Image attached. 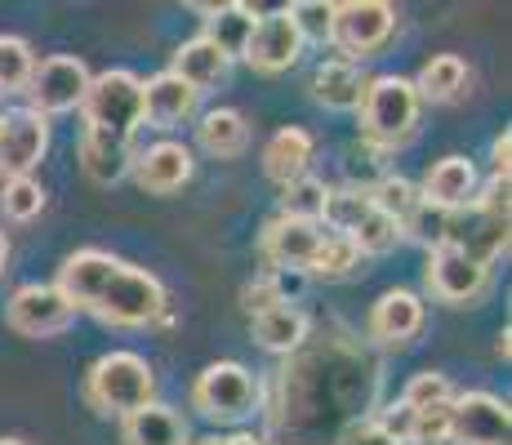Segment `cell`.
<instances>
[{"label":"cell","instance_id":"d590c367","mask_svg":"<svg viewBox=\"0 0 512 445\" xmlns=\"http://www.w3.org/2000/svg\"><path fill=\"white\" fill-rule=\"evenodd\" d=\"M446 401H455V388H450V379L437 370L410 374L406 392H401V405H406V410H428V405H446Z\"/></svg>","mask_w":512,"mask_h":445},{"label":"cell","instance_id":"ac0fdd59","mask_svg":"<svg viewBox=\"0 0 512 445\" xmlns=\"http://www.w3.org/2000/svg\"><path fill=\"white\" fill-rule=\"evenodd\" d=\"M201 14H205V32L201 36L219 49V54H228V58L245 54L254 27H259V18H263L259 9L241 5V0H228V5H201Z\"/></svg>","mask_w":512,"mask_h":445},{"label":"cell","instance_id":"7402d4cb","mask_svg":"<svg viewBox=\"0 0 512 445\" xmlns=\"http://www.w3.org/2000/svg\"><path fill=\"white\" fill-rule=\"evenodd\" d=\"M183 441H187L183 419L161 401L143 405V410L121 419V445H183Z\"/></svg>","mask_w":512,"mask_h":445},{"label":"cell","instance_id":"5b68a950","mask_svg":"<svg viewBox=\"0 0 512 445\" xmlns=\"http://www.w3.org/2000/svg\"><path fill=\"white\" fill-rule=\"evenodd\" d=\"M259 379L241 361H214L196 374L192 383V410H201L210 423H245L259 410Z\"/></svg>","mask_w":512,"mask_h":445},{"label":"cell","instance_id":"ffe728a7","mask_svg":"<svg viewBox=\"0 0 512 445\" xmlns=\"http://www.w3.org/2000/svg\"><path fill=\"white\" fill-rule=\"evenodd\" d=\"M312 152H317V138H312L303 125H285L263 143V174L272 178V183H294V178L308 174V161Z\"/></svg>","mask_w":512,"mask_h":445},{"label":"cell","instance_id":"3957f363","mask_svg":"<svg viewBox=\"0 0 512 445\" xmlns=\"http://www.w3.org/2000/svg\"><path fill=\"white\" fill-rule=\"evenodd\" d=\"M156 401V374L139 352H107L85 374V405L103 419H125Z\"/></svg>","mask_w":512,"mask_h":445},{"label":"cell","instance_id":"f1b7e54d","mask_svg":"<svg viewBox=\"0 0 512 445\" xmlns=\"http://www.w3.org/2000/svg\"><path fill=\"white\" fill-rule=\"evenodd\" d=\"M326 196H330L326 178L303 174V178H294V183L281 187V214H290V219H303V223H321Z\"/></svg>","mask_w":512,"mask_h":445},{"label":"cell","instance_id":"4316f807","mask_svg":"<svg viewBox=\"0 0 512 445\" xmlns=\"http://www.w3.org/2000/svg\"><path fill=\"white\" fill-rule=\"evenodd\" d=\"M370 210H374L370 205V183H348V187H330L321 219L334 227V236H352L357 232V223L366 219Z\"/></svg>","mask_w":512,"mask_h":445},{"label":"cell","instance_id":"ab89813d","mask_svg":"<svg viewBox=\"0 0 512 445\" xmlns=\"http://www.w3.org/2000/svg\"><path fill=\"white\" fill-rule=\"evenodd\" d=\"M183 445H272L263 432H232V437H187Z\"/></svg>","mask_w":512,"mask_h":445},{"label":"cell","instance_id":"5bb4252c","mask_svg":"<svg viewBox=\"0 0 512 445\" xmlns=\"http://www.w3.org/2000/svg\"><path fill=\"white\" fill-rule=\"evenodd\" d=\"M134 183L152 196H170L179 192L187 178L196 174V161H192V147L187 143H174V138H161L152 143L147 152H134V165H130Z\"/></svg>","mask_w":512,"mask_h":445},{"label":"cell","instance_id":"ee69618b","mask_svg":"<svg viewBox=\"0 0 512 445\" xmlns=\"http://www.w3.org/2000/svg\"><path fill=\"white\" fill-rule=\"evenodd\" d=\"M0 121H5V112H0Z\"/></svg>","mask_w":512,"mask_h":445},{"label":"cell","instance_id":"4dcf8cb0","mask_svg":"<svg viewBox=\"0 0 512 445\" xmlns=\"http://www.w3.org/2000/svg\"><path fill=\"white\" fill-rule=\"evenodd\" d=\"M0 214L5 223H32L45 214V187L36 178H9L0 183Z\"/></svg>","mask_w":512,"mask_h":445},{"label":"cell","instance_id":"f546056e","mask_svg":"<svg viewBox=\"0 0 512 445\" xmlns=\"http://www.w3.org/2000/svg\"><path fill=\"white\" fill-rule=\"evenodd\" d=\"M370 205L379 214H388L392 223H406L419 205V187L406 174H383L379 183H370Z\"/></svg>","mask_w":512,"mask_h":445},{"label":"cell","instance_id":"277c9868","mask_svg":"<svg viewBox=\"0 0 512 445\" xmlns=\"http://www.w3.org/2000/svg\"><path fill=\"white\" fill-rule=\"evenodd\" d=\"M81 116L85 130L134 147V134L143 130V81L134 72H125V67L90 76V89L81 98Z\"/></svg>","mask_w":512,"mask_h":445},{"label":"cell","instance_id":"9a60e30c","mask_svg":"<svg viewBox=\"0 0 512 445\" xmlns=\"http://www.w3.org/2000/svg\"><path fill=\"white\" fill-rule=\"evenodd\" d=\"M196 107H201V94L174 72H156L143 81V125L152 130H179L196 116Z\"/></svg>","mask_w":512,"mask_h":445},{"label":"cell","instance_id":"7bdbcfd3","mask_svg":"<svg viewBox=\"0 0 512 445\" xmlns=\"http://www.w3.org/2000/svg\"><path fill=\"white\" fill-rule=\"evenodd\" d=\"M0 445H32V441H23V437H0Z\"/></svg>","mask_w":512,"mask_h":445},{"label":"cell","instance_id":"d6a6232c","mask_svg":"<svg viewBox=\"0 0 512 445\" xmlns=\"http://www.w3.org/2000/svg\"><path fill=\"white\" fill-rule=\"evenodd\" d=\"M348 241L357 245V254H361V259H366V254H392L401 241H406V236H401V223H392L388 214L370 210L366 219L357 223V232H352Z\"/></svg>","mask_w":512,"mask_h":445},{"label":"cell","instance_id":"603a6c76","mask_svg":"<svg viewBox=\"0 0 512 445\" xmlns=\"http://www.w3.org/2000/svg\"><path fill=\"white\" fill-rule=\"evenodd\" d=\"M134 165V147L130 143H116L107 134H94V130H81V170L90 174V183L98 187H112L130 174Z\"/></svg>","mask_w":512,"mask_h":445},{"label":"cell","instance_id":"ba28073f","mask_svg":"<svg viewBox=\"0 0 512 445\" xmlns=\"http://www.w3.org/2000/svg\"><path fill=\"white\" fill-rule=\"evenodd\" d=\"M423 285H428V294L437 303H446V308H472V303L490 290V267L468 259L455 245H437V250H428Z\"/></svg>","mask_w":512,"mask_h":445},{"label":"cell","instance_id":"44dd1931","mask_svg":"<svg viewBox=\"0 0 512 445\" xmlns=\"http://www.w3.org/2000/svg\"><path fill=\"white\" fill-rule=\"evenodd\" d=\"M361 94H366V76H361L357 63L326 58V63L312 72V98H317L326 112H357Z\"/></svg>","mask_w":512,"mask_h":445},{"label":"cell","instance_id":"8992f818","mask_svg":"<svg viewBox=\"0 0 512 445\" xmlns=\"http://www.w3.org/2000/svg\"><path fill=\"white\" fill-rule=\"evenodd\" d=\"M397 32V9L388 0H343L334 5L330 23V45L343 54V63L357 58H374Z\"/></svg>","mask_w":512,"mask_h":445},{"label":"cell","instance_id":"836d02e7","mask_svg":"<svg viewBox=\"0 0 512 445\" xmlns=\"http://www.w3.org/2000/svg\"><path fill=\"white\" fill-rule=\"evenodd\" d=\"M401 236L419 241L423 250H437V245H446V241H450V214H446V210H437V205H428V201L419 196L415 214H410V219L401 223Z\"/></svg>","mask_w":512,"mask_h":445},{"label":"cell","instance_id":"e575fe53","mask_svg":"<svg viewBox=\"0 0 512 445\" xmlns=\"http://www.w3.org/2000/svg\"><path fill=\"white\" fill-rule=\"evenodd\" d=\"M285 14H290V23L299 27L303 45H326L330 41V23H334L330 0H294V5H285Z\"/></svg>","mask_w":512,"mask_h":445},{"label":"cell","instance_id":"d4e9b609","mask_svg":"<svg viewBox=\"0 0 512 445\" xmlns=\"http://www.w3.org/2000/svg\"><path fill=\"white\" fill-rule=\"evenodd\" d=\"M410 85H415L419 103H455L468 85V63L459 54H432Z\"/></svg>","mask_w":512,"mask_h":445},{"label":"cell","instance_id":"7c38bea8","mask_svg":"<svg viewBox=\"0 0 512 445\" xmlns=\"http://www.w3.org/2000/svg\"><path fill=\"white\" fill-rule=\"evenodd\" d=\"M321 223H303V219H290V214H277V219L263 223L259 232V254L272 272H308L312 254L321 245Z\"/></svg>","mask_w":512,"mask_h":445},{"label":"cell","instance_id":"1f68e13d","mask_svg":"<svg viewBox=\"0 0 512 445\" xmlns=\"http://www.w3.org/2000/svg\"><path fill=\"white\" fill-rule=\"evenodd\" d=\"M32 67H36L32 45L18 41V36H0V98L23 94L27 81H32Z\"/></svg>","mask_w":512,"mask_h":445},{"label":"cell","instance_id":"8d00e7d4","mask_svg":"<svg viewBox=\"0 0 512 445\" xmlns=\"http://www.w3.org/2000/svg\"><path fill=\"white\" fill-rule=\"evenodd\" d=\"M285 303V281L281 276H259V281H250L241 290V308H245V316H263V312H272V308H281Z\"/></svg>","mask_w":512,"mask_h":445},{"label":"cell","instance_id":"b9f144b4","mask_svg":"<svg viewBox=\"0 0 512 445\" xmlns=\"http://www.w3.org/2000/svg\"><path fill=\"white\" fill-rule=\"evenodd\" d=\"M5 263H9V236L0 232V272H5Z\"/></svg>","mask_w":512,"mask_h":445},{"label":"cell","instance_id":"52a82bcc","mask_svg":"<svg viewBox=\"0 0 512 445\" xmlns=\"http://www.w3.org/2000/svg\"><path fill=\"white\" fill-rule=\"evenodd\" d=\"M90 89V67L72 54H49L32 67V81H27V107L41 112L45 121L49 116H63V112H76Z\"/></svg>","mask_w":512,"mask_h":445},{"label":"cell","instance_id":"4fadbf2b","mask_svg":"<svg viewBox=\"0 0 512 445\" xmlns=\"http://www.w3.org/2000/svg\"><path fill=\"white\" fill-rule=\"evenodd\" d=\"M241 58H245V63H250L259 76H281V72H290V67L303 58V36H299V27L290 23V14H285V9H277V14H263Z\"/></svg>","mask_w":512,"mask_h":445},{"label":"cell","instance_id":"30bf717a","mask_svg":"<svg viewBox=\"0 0 512 445\" xmlns=\"http://www.w3.org/2000/svg\"><path fill=\"white\" fill-rule=\"evenodd\" d=\"M512 414L495 392H455L450 401V445H508Z\"/></svg>","mask_w":512,"mask_h":445},{"label":"cell","instance_id":"cb8c5ba5","mask_svg":"<svg viewBox=\"0 0 512 445\" xmlns=\"http://www.w3.org/2000/svg\"><path fill=\"white\" fill-rule=\"evenodd\" d=\"M196 143H201V152H210L214 161H232V156H241L245 147H250V125H245V116L236 112V107H214V112H205L201 125H196Z\"/></svg>","mask_w":512,"mask_h":445},{"label":"cell","instance_id":"9c48e42d","mask_svg":"<svg viewBox=\"0 0 512 445\" xmlns=\"http://www.w3.org/2000/svg\"><path fill=\"white\" fill-rule=\"evenodd\" d=\"M72 321H76V308L58 294V285L27 281V285H18L5 303V325L14 334H23V339H54V334H63Z\"/></svg>","mask_w":512,"mask_h":445},{"label":"cell","instance_id":"74e56055","mask_svg":"<svg viewBox=\"0 0 512 445\" xmlns=\"http://www.w3.org/2000/svg\"><path fill=\"white\" fill-rule=\"evenodd\" d=\"M339 445H401V441H392L374 419H361V423H348V432H343Z\"/></svg>","mask_w":512,"mask_h":445},{"label":"cell","instance_id":"6da1fadb","mask_svg":"<svg viewBox=\"0 0 512 445\" xmlns=\"http://www.w3.org/2000/svg\"><path fill=\"white\" fill-rule=\"evenodd\" d=\"M54 285L76 312H90L112 330H143L170 312V294L147 267H134L107 250L67 254Z\"/></svg>","mask_w":512,"mask_h":445},{"label":"cell","instance_id":"484cf974","mask_svg":"<svg viewBox=\"0 0 512 445\" xmlns=\"http://www.w3.org/2000/svg\"><path fill=\"white\" fill-rule=\"evenodd\" d=\"M308 330H312L308 312L290 308V303H281V308H272V312H263V316H254V321H250L254 343H259V348H268V352H285V356H290L294 348H303Z\"/></svg>","mask_w":512,"mask_h":445},{"label":"cell","instance_id":"83f0119b","mask_svg":"<svg viewBox=\"0 0 512 445\" xmlns=\"http://www.w3.org/2000/svg\"><path fill=\"white\" fill-rule=\"evenodd\" d=\"M361 267V254H357V245L348 241V236H321V245H317V254H312V263H308V272L303 276H312V281H343V276H352Z\"/></svg>","mask_w":512,"mask_h":445},{"label":"cell","instance_id":"8fae6325","mask_svg":"<svg viewBox=\"0 0 512 445\" xmlns=\"http://www.w3.org/2000/svg\"><path fill=\"white\" fill-rule=\"evenodd\" d=\"M49 152V121L32 107H14L0 121V183L32 178V170Z\"/></svg>","mask_w":512,"mask_h":445},{"label":"cell","instance_id":"d6986e66","mask_svg":"<svg viewBox=\"0 0 512 445\" xmlns=\"http://www.w3.org/2000/svg\"><path fill=\"white\" fill-rule=\"evenodd\" d=\"M170 72L179 76L183 85H192L196 94H205V89L228 85V76H232V58H228V54H219V49L205 41V36H192V41H183L179 49H174Z\"/></svg>","mask_w":512,"mask_h":445},{"label":"cell","instance_id":"7a4b0ae2","mask_svg":"<svg viewBox=\"0 0 512 445\" xmlns=\"http://www.w3.org/2000/svg\"><path fill=\"white\" fill-rule=\"evenodd\" d=\"M357 112H361V138H366V147H374V152H401L406 143H415L423 103L406 76L383 72L374 81H366Z\"/></svg>","mask_w":512,"mask_h":445},{"label":"cell","instance_id":"e0dca14e","mask_svg":"<svg viewBox=\"0 0 512 445\" xmlns=\"http://www.w3.org/2000/svg\"><path fill=\"white\" fill-rule=\"evenodd\" d=\"M423 330V299L415 290H388L370 308V339L383 348H406Z\"/></svg>","mask_w":512,"mask_h":445},{"label":"cell","instance_id":"f35d334b","mask_svg":"<svg viewBox=\"0 0 512 445\" xmlns=\"http://www.w3.org/2000/svg\"><path fill=\"white\" fill-rule=\"evenodd\" d=\"M512 170V134H495V143H490V178H508Z\"/></svg>","mask_w":512,"mask_h":445},{"label":"cell","instance_id":"2e32d148","mask_svg":"<svg viewBox=\"0 0 512 445\" xmlns=\"http://www.w3.org/2000/svg\"><path fill=\"white\" fill-rule=\"evenodd\" d=\"M477 187H481V178H477V165H472L468 156H441V161L423 174L419 196L428 205H437V210L459 214V210H468L472 205Z\"/></svg>","mask_w":512,"mask_h":445},{"label":"cell","instance_id":"60d3db41","mask_svg":"<svg viewBox=\"0 0 512 445\" xmlns=\"http://www.w3.org/2000/svg\"><path fill=\"white\" fill-rule=\"evenodd\" d=\"M508 339H512V330L504 325V330L495 334V356H499V361H508V352H512V343H508Z\"/></svg>","mask_w":512,"mask_h":445}]
</instances>
